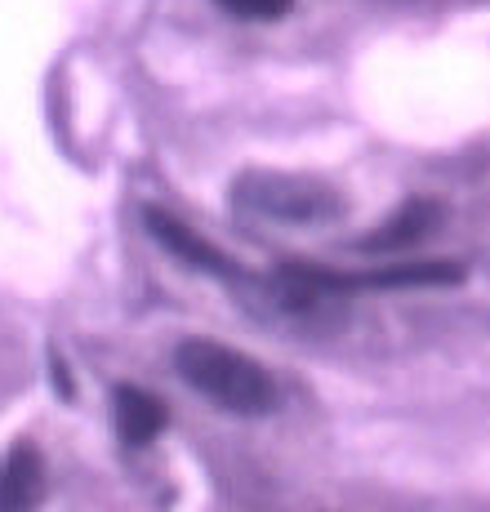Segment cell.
Masks as SVG:
<instances>
[{"label":"cell","instance_id":"3","mask_svg":"<svg viewBox=\"0 0 490 512\" xmlns=\"http://www.w3.org/2000/svg\"><path fill=\"white\" fill-rule=\"evenodd\" d=\"M45 499V459L32 441H14L0 459V512H27Z\"/></svg>","mask_w":490,"mask_h":512},{"label":"cell","instance_id":"7","mask_svg":"<svg viewBox=\"0 0 490 512\" xmlns=\"http://www.w3.org/2000/svg\"><path fill=\"white\" fill-rule=\"evenodd\" d=\"M228 14L237 18H254V23H263V18H281L294 0H219Z\"/></svg>","mask_w":490,"mask_h":512},{"label":"cell","instance_id":"6","mask_svg":"<svg viewBox=\"0 0 490 512\" xmlns=\"http://www.w3.org/2000/svg\"><path fill=\"white\" fill-rule=\"evenodd\" d=\"M437 219H441V210H437L433 201H415V205H406L401 214H392V219L379 232H370L366 241H361V250H366V254H375V250L379 254L406 250V245L424 241V236L437 228Z\"/></svg>","mask_w":490,"mask_h":512},{"label":"cell","instance_id":"1","mask_svg":"<svg viewBox=\"0 0 490 512\" xmlns=\"http://www.w3.org/2000/svg\"><path fill=\"white\" fill-rule=\"evenodd\" d=\"M174 370L192 392L210 397L219 410L241 419H259L277 410V383L254 357L214 339H183L174 348Z\"/></svg>","mask_w":490,"mask_h":512},{"label":"cell","instance_id":"5","mask_svg":"<svg viewBox=\"0 0 490 512\" xmlns=\"http://www.w3.org/2000/svg\"><path fill=\"white\" fill-rule=\"evenodd\" d=\"M112 419H116V437H121L125 446H147V441L165 428V406L143 388H116Z\"/></svg>","mask_w":490,"mask_h":512},{"label":"cell","instance_id":"2","mask_svg":"<svg viewBox=\"0 0 490 512\" xmlns=\"http://www.w3.org/2000/svg\"><path fill=\"white\" fill-rule=\"evenodd\" d=\"M237 205L272 223H294V228H317V223L339 219L343 201L326 183L303 179V174H241L232 183Z\"/></svg>","mask_w":490,"mask_h":512},{"label":"cell","instance_id":"4","mask_svg":"<svg viewBox=\"0 0 490 512\" xmlns=\"http://www.w3.org/2000/svg\"><path fill=\"white\" fill-rule=\"evenodd\" d=\"M143 223H147V232L156 236V241L165 245V250L170 254H179L183 263H188V268H201V272H214V277H237V272H232V263L223 259L219 250H214L210 241H205V236H196L188 223H179L174 219V214H161V210H143Z\"/></svg>","mask_w":490,"mask_h":512}]
</instances>
